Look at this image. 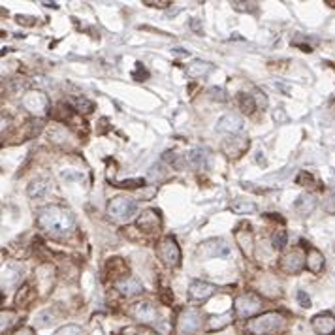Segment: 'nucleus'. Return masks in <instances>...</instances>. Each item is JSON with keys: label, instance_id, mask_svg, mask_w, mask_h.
Segmentation results:
<instances>
[{"label": "nucleus", "instance_id": "72a5a7b5", "mask_svg": "<svg viewBox=\"0 0 335 335\" xmlns=\"http://www.w3.org/2000/svg\"><path fill=\"white\" fill-rule=\"evenodd\" d=\"M324 209L326 213L335 215V192H328V196L324 198Z\"/></svg>", "mask_w": 335, "mask_h": 335}, {"label": "nucleus", "instance_id": "f03ea898", "mask_svg": "<svg viewBox=\"0 0 335 335\" xmlns=\"http://www.w3.org/2000/svg\"><path fill=\"white\" fill-rule=\"evenodd\" d=\"M286 328V318L281 313H264L247 322V333L250 335H275Z\"/></svg>", "mask_w": 335, "mask_h": 335}, {"label": "nucleus", "instance_id": "4be33fe9", "mask_svg": "<svg viewBox=\"0 0 335 335\" xmlns=\"http://www.w3.org/2000/svg\"><path fill=\"white\" fill-rule=\"evenodd\" d=\"M211 70H213V66L209 64V62H204V60H192V62L188 64V68H186L190 78H204V76H207Z\"/></svg>", "mask_w": 335, "mask_h": 335}, {"label": "nucleus", "instance_id": "412c9836", "mask_svg": "<svg viewBox=\"0 0 335 335\" xmlns=\"http://www.w3.org/2000/svg\"><path fill=\"white\" fill-rule=\"evenodd\" d=\"M232 320H234V313H232V311L221 314V316H211V318H209V322H207V329H209V331H217V329H222V328H226V326H228Z\"/></svg>", "mask_w": 335, "mask_h": 335}, {"label": "nucleus", "instance_id": "393cba45", "mask_svg": "<svg viewBox=\"0 0 335 335\" xmlns=\"http://www.w3.org/2000/svg\"><path fill=\"white\" fill-rule=\"evenodd\" d=\"M19 277H21V270H19V267H14V265H4V267H2V288L12 286L14 283H17Z\"/></svg>", "mask_w": 335, "mask_h": 335}, {"label": "nucleus", "instance_id": "b1692460", "mask_svg": "<svg viewBox=\"0 0 335 335\" xmlns=\"http://www.w3.org/2000/svg\"><path fill=\"white\" fill-rule=\"evenodd\" d=\"M68 104H70L78 113H91L94 109V104L85 96H72L68 98Z\"/></svg>", "mask_w": 335, "mask_h": 335}, {"label": "nucleus", "instance_id": "bb28decb", "mask_svg": "<svg viewBox=\"0 0 335 335\" xmlns=\"http://www.w3.org/2000/svg\"><path fill=\"white\" fill-rule=\"evenodd\" d=\"M55 320V313H53V309H42V311H38L34 316V324L38 328H47L51 326Z\"/></svg>", "mask_w": 335, "mask_h": 335}, {"label": "nucleus", "instance_id": "423d86ee", "mask_svg": "<svg viewBox=\"0 0 335 335\" xmlns=\"http://www.w3.org/2000/svg\"><path fill=\"white\" fill-rule=\"evenodd\" d=\"M158 254L166 265H177L181 262V249L173 237H164L158 245Z\"/></svg>", "mask_w": 335, "mask_h": 335}, {"label": "nucleus", "instance_id": "f257e3e1", "mask_svg": "<svg viewBox=\"0 0 335 335\" xmlns=\"http://www.w3.org/2000/svg\"><path fill=\"white\" fill-rule=\"evenodd\" d=\"M76 224L74 213L62 206H47L38 211V226L51 235L68 234Z\"/></svg>", "mask_w": 335, "mask_h": 335}, {"label": "nucleus", "instance_id": "58836bf2", "mask_svg": "<svg viewBox=\"0 0 335 335\" xmlns=\"http://www.w3.org/2000/svg\"><path fill=\"white\" fill-rule=\"evenodd\" d=\"M15 19H17L19 25H34V21H36L34 17H23V15H17Z\"/></svg>", "mask_w": 335, "mask_h": 335}, {"label": "nucleus", "instance_id": "4468645a", "mask_svg": "<svg viewBox=\"0 0 335 335\" xmlns=\"http://www.w3.org/2000/svg\"><path fill=\"white\" fill-rule=\"evenodd\" d=\"M311 324H313V329L318 335H331L335 331V316L329 313L316 314L311 320Z\"/></svg>", "mask_w": 335, "mask_h": 335}, {"label": "nucleus", "instance_id": "cd10ccee", "mask_svg": "<svg viewBox=\"0 0 335 335\" xmlns=\"http://www.w3.org/2000/svg\"><path fill=\"white\" fill-rule=\"evenodd\" d=\"M237 102H239V109H241L243 113H254V109H256V102H254V96H250L247 93H241L237 96Z\"/></svg>", "mask_w": 335, "mask_h": 335}, {"label": "nucleus", "instance_id": "aec40b11", "mask_svg": "<svg viewBox=\"0 0 335 335\" xmlns=\"http://www.w3.org/2000/svg\"><path fill=\"white\" fill-rule=\"evenodd\" d=\"M235 241H237V245L241 247V250L247 256L252 252V234H250V228L241 226V228L237 230V234H235Z\"/></svg>", "mask_w": 335, "mask_h": 335}, {"label": "nucleus", "instance_id": "2eb2a0df", "mask_svg": "<svg viewBox=\"0 0 335 335\" xmlns=\"http://www.w3.org/2000/svg\"><path fill=\"white\" fill-rule=\"evenodd\" d=\"M249 140L247 138H232V140H226L224 142V145H222V151L228 155L230 158H239L241 155H245L247 153V149H249Z\"/></svg>", "mask_w": 335, "mask_h": 335}, {"label": "nucleus", "instance_id": "f704fd0d", "mask_svg": "<svg viewBox=\"0 0 335 335\" xmlns=\"http://www.w3.org/2000/svg\"><path fill=\"white\" fill-rule=\"evenodd\" d=\"M15 318V314L12 313V311H10V313H6V311H2V331H6V326L8 328H10V326H12V324H14V320Z\"/></svg>", "mask_w": 335, "mask_h": 335}, {"label": "nucleus", "instance_id": "f3484780", "mask_svg": "<svg viewBox=\"0 0 335 335\" xmlns=\"http://www.w3.org/2000/svg\"><path fill=\"white\" fill-rule=\"evenodd\" d=\"M115 288H117L122 296H136V294L143 292V285L136 277L119 279V281L115 283Z\"/></svg>", "mask_w": 335, "mask_h": 335}, {"label": "nucleus", "instance_id": "1a4fd4ad", "mask_svg": "<svg viewBox=\"0 0 335 335\" xmlns=\"http://www.w3.org/2000/svg\"><path fill=\"white\" fill-rule=\"evenodd\" d=\"M130 314L140 322H155L158 318L157 307H153L149 301H138L130 307Z\"/></svg>", "mask_w": 335, "mask_h": 335}, {"label": "nucleus", "instance_id": "20e7f679", "mask_svg": "<svg viewBox=\"0 0 335 335\" xmlns=\"http://www.w3.org/2000/svg\"><path fill=\"white\" fill-rule=\"evenodd\" d=\"M235 313L239 314L241 318H249L252 314H256L262 311V300L254 296V294H241L235 298Z\"/></svg>", "mask_w": 335, "mask_h": 335}, {"label": "nucleus", "instance_id": "ea45409f", "mask_svg": "<svg viewBox=\"0 0 335 335\" xmlns=\"http://www.w3.org/2000/svg\"><path fill=\"white\" fill-rule=\"evenodd\" d=\"M12 335H34V329H32V328H19L17 331H14Z\"/></svg>", "mask_w": 335, "mask_h": 335}, {"label": "nucleus", "instance_id": "dca6fc26", "mask_svg": "<svg viewBox=\"0 0 335 335\" xmlns=\"http://www.w3.org/2000/svg\"><path fill=\"white\" fill-rule=\"evenodd\" d=\"M186 162L196 171H206L209 168V151L206 149H192L186 157Z\"/></svg>", "mask_w": 335, "mask_h": 335}, {"label": "nucleus", "instance_id": "7c9ffc66", "mask_svg": "<svg viewBox=\"0 0 335 335\" xmlns=\"http://www.w3.org/2000/svg\"><path fill=\"white\" fill-rule=\"evenodd\" d=\"M271 243H273V247H275V249H285L286 243H288V234H286L285 230H279V232L273 234Z\"/></svg>", "mask_w": 335, "mask_h": 335}, {"label": "nucleus", "instance_id": "a211bd4d", "mask_svg": "<svg viewBox=\"0 0 335 335\" xmlns=\"http://www.w3.org/2000/svg\"><path fill=\"white\" fill-rule=\"evenodd\" d=\"M314 207H316V198L313 194H301L294 204V209L300 217H309L314 211Z\"/></svg>", "mask_w": 335, "mask_h": 335}, {"label": "nucleus", "instance_id": "6ab92c4d", "mask_svg": "<svg viewBox=\"0 0 335 335\" xmlns=\"http://www.w3.org/2000/svg\"><path fill=\"white\" fill-rule=\"evenodd\" d=\"M305 265L309 267L311 273H320V271L324 270V254L316 249H309Z\"/></svg>", "mask_w": 335, "mask_h": 335}, {"label": "nucleus", "instance_id": "2f4dec72", "mask_svg": "<svg viewBox=\"0 0 335 335\" xmlns=\"http://www.w3.org/2000/svg\"><path fill=\"white\" fill-rule=\"evenodd\" d=\"M145 185L143 179H126V181H121L119 183V188H140V186Z\"/></svg>", "mask_w": 335, "mask_h": 335}, {"label": "nucleus", "instance_id": "ddd939ff", "mask_svg": "<svg viewBox=\"0 0 335 335\" xmlns=\"http://www.w3.org/2000/svg\"><path fill=\"white\" fill-rule=\"evenodd\" d=\"M202 252L213 258H226L230 256L232 249L224 239H209V241L202 243Z\"/></svg>", "mask_w": 335, "mask_h": 335}, {"label": "nucleus", "instance_id": "5701e85b", "mask_svg": "<svg viewBox=\"0 0 335 335\" xmlns=\"http://www.w3.org/2000/svg\"><path fill=\"white\" fill-rule=\"evenodd\" d=\"M232 211L237 215L254 213V211H256V204L247 200V198H235V200L232 202Z\"/></svg>", "mask_w": 335, "mask_h": 335}, {"label": "nucleus", "instance_id": "a19ab883", "mask_svg": "<svg viewBox=\"0 0 335 335\" xmlns=\"http://www.w3.org/2000/svg\"><path fill=\"white\" fill-rule=\"evenodd\" d=\"M43 6H47V8H55V10H57V8H58V4H57V2H53V4H51V2H43Z\"/></svg>", "mask_w": 335, "mask_h": 335}, {"label": "nucleus", "instance_id": "39448f33", "mask_svg": "<svg viewBox=\"0 0 335 335\" xmlns=\"http://www.w3.org/2000/svg\"><path fill=\"white\" fill-rule=\"evenodd\" d=\"M23 107L32 115H43L49 109V100L42 91H29L21 100Z\"/></svg>", "mask_w": 335, "mask_h": 335}, {"label": "nucleus", "instance_id": "e433bc0d", "mask_svg": "<svg viewBox=\"0 0 335 335\" xmlns=\"http://www.w3.org/2000/svg\"><path fill=\"white\" fill-rule=\"evenodd\" d=\"M145 6L151 8H168L171 6L170 0H145Z\"/></svg>", "mask_w": 335, "mask_h": 335}, {"label": "nucleus", "instance_id": "c9c22d12", "mask_svg": "<svg viewBox=\"0 0 335 335\" xmlns=\"http://www.w3.org/2000/svg\"><path fill=\"white\" fill-rule=\"evenodd\" d=\"M296 183L298 185H311L313 183V175L307 173V171H300V175L296 177Z\"/></svg>", "mask_w": 335, "mask_h": 335}, {"label": "nucleus", "instance_id": "0eeeda50", "mask_svg": "<svg viewBox=\"0 0 335 335\" xmlns=\"http://www.w3.org/2000/svg\"><path fill=\"white\" fill-rule=\"evenodd\" d=\"M181 333L185 335H192L196 333L198 329L202 328V314L196 311V309H185L183 313L179 314V322H177Z\"/></svg>", "mask_w": 335, "mask_h": 335}, {"label": "nucleus", "instance_id": "f8f14e48", "mask_svg": "<svg viewBox=\"0 0 335 335\" xmlns=\"http://www.w3.org/2000/svg\"><path fill=\"white\" fill-rule=\"evenodd\" d=\"M243 126H245V122H243V119L239 117V115L235 113H228L224 115V117H221L219 119V122H217V130L219 132H224V134H239L243 130Z\"/></svg>", "mask_w": 335, "mask_h": 335}, {"label": "nucleus", "instance_id": "a878e982", "mask_svg": "<svg viewBox=\"0 0 335 335\" xmlns=\"http://www.w3.org/2000/svg\"><path fill=\"white\" fill-rule=\"evenodd\" d=\"M47 185H49L47 179H36V181H32L29 185L27 192H29L30 198H42L43 194L47 192V188H49Z\"/></svg>", "mask_w": 335, "mask_h": 335}, {"label": "nucleus", "instance_id": "9d476101", "mask_svg": "<svg viewBox=\"0 0 335 335\" xmlns=\"http://www.w3.org/2000/svg\"><path fill=\"white\" fill-rule=\"evenodd\" d=\"M307 258H303V252L300 249H294L290 250L288 254L283 256L281 260V267L286 271V273H300L303 270V265H305Z\"/></svg>", "mask_w": 335, "mask_h": 335}, {"label": "nucleus", "instance_id": "c85d7f7f", "mask_svg": "<svg viewBox=\"0 0 335 335\" xmlns=\"http://www.w3.org/2000/svg\"><path fill=\"white\" fill-rule=\"evenodd\" d=\"M107 270L113 271L115 279H117V277H122V279L128 277V267H126V264H124L122 260H119V258H115V260H109V264H107Z\"/></svg>", "mask_w": 335, "mask_h": 335}, {"label": "nucleus", "instance_id": "4c0bfd02", "mask_svg": "<svg viewBox=\"0 0 335 335\" xmlns=\"http://www.w3.org/2000/svg\"><path fill=\"white\" fill-rule=\"evenodd\" d=\"M298 301H300V305L303 307V309H309V307H311V298H309L303 290L298 292Z\"/></svg>", "mask_w": 335, "mask_h": 335}, {"label": "nucleus", "instance_id": "6e6552de", "mask_svg": "<svg viewBox=\"0 0 335 335\" xmlns=\"http://www.w3.org/2000/svg\"><path fill=\"white\" fill-rule=\"evenodd\" d=\"M160 226H162V217H160V213H158L157 209H145L140 215V219H138V228L147 232V234L158 232Z\"/></svg>", "mask_w": 335, "mask_h": 335}, {"label": "nucleus", "instance_id": "473e14b6", "mask_svg": "<svg viewBox=\"0 0 335 335\" xmlns=\"http://www.w3.org/2000/svg\"><path fill=\"white\" fill-rule=\"evenodd\" d=\"M234 10L239 12H254L256 10V2H232Z\"/></svg>", "mask_w": 335, "mask_h": 335}, {"label": "nucleus", "instance_id": "9b49d317", "mask_svg": "<svg viewBox=\"0 0 335 335\" xmlns=\"http://www.w3.org/2000/svg\"><path fill=\"white\" fill-rule=\"evenodd\" d=\"M215 292H217V286L211 285V283H207V281H200V279L192 281L190 286H188V296L196 301L207 300V298H211Z\"/></svg>", "mask_w": 335, "mask_h": 335}, {"label": "nucleus", "instance_id": "7ed1b4c3", "mask_svg": "<svg viewBox=\"0 0 335 335\" xmlns=\"http://www.w3.org/2000/svg\"><path fill=\"white\" fill-rule=\"evenodd\" d=\"M138 211V204L132 198L117 196L107 204V217L113 222H128Z\"/></svg>", "mask_w": 335, "mask_h": 335}, {"label": "nucleus", "instance_id": "c756f323", "mask_svg": "<svg viewBox=\"0 0 335 335\" xmlns=\"http://www.w3.org/2000/svg\"><path fill=\"white\" fill-rule=\"evenodd\" d=\"M121 335H158L155 329L147 328L143 324H134V326H126L121 329Z\"/></svg>", "mask_w": 335, "mask_h": 335}]
</instances>
